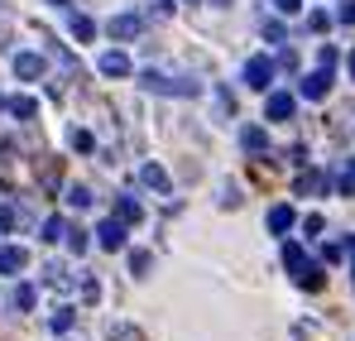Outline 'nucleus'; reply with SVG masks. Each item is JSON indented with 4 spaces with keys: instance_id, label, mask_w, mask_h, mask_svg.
<instances>
[{
    "instance_id": "nucleus-14",
    "label": "nucleus",
    "mask_w": 355,
    "mask_h": 341,
    "mask_svg": "<svg viewBox=\"0 0 355 341\" xmlns=\"http://www.w3.org/2000/svg\"><path fill=\"white\" fill-rule=\"evenodd\" d=\"M139 178H144L149 188H159V192H168V173L159 169V164H144V169H139Z\"/></svg>"
},
{
    "instance_id": "nucleus-5",
    "label": "nucleus",
    "mask_w": 355,
    "mask_h": 341,
    "mask_svg": "<svg viewBox=\"0 0 355 341\" xmlns=\"http://www.w3.org/2000/svg\"><path fill=\"white\" fill-rule=\"evenodd\" d=\"M293 111H297V101L288 97V92H269V106H264L269 120H293Z\"/></svg>"
},
{
    "instance_id": "nucleus-24",
    "label": "nucleus",
    "mask_w": 355,
    "mask_h": 341,
    "mask_svg": "<svg viewBox=\"0 0 355 341\" xmlns=\"http://www.w3.org/2000/svg\"><path fill=\"white\" fill-rule=\"evenodd\" d=\"M67 327H72V308H58L53 313V332H67Z\"/></svg>"
},
{
    "instance_id": "nucleus-32",
    "label": "nucleus",
    "mask_w": 355,
    "mask_h": 341,
    "mask_svg": "<svg viewBox=\"0 0 355 341\" xmlns=\"http://www.w3.org/2000/svg\"><path fill=\"white\" fill-rule=\"evenodd\" d=\"M346 250H351V255H355V235H351V240H346Z\"/></svg>"
},
{
    "instance_id": "nucleus-30",
    "label": "nucleus",
    "mask_w": 355,
    "mask_h": 341,
    "mask_svg": "<svg viewBox=\"0 0 355 341\" xmlns=\"http://www.w3.org/2000/svg\"><path fill=\"white\" fill-rule=\"evenodd\" d=\"M154 15H173V0H154Z\"/></svg>"
},
{
    "instance_id": "nucleus-13",
    "label": "nucleus",
    "mask_w": 355,
    "mask_h": 341,
    "mask_svg": "<svg viewBox=\"0 0 355 341\" xmlns=\"http://www.w3.org/2000/svg\"><path fill=\"white\" fill-rule=\"evenodd\" d=\"M15 72H19V77H39L44 63H39V53H19V58H15Z\"/></svg>"
},
{
    "instance_id": "nucleus-6",
    "label": "nucleus",
    "mask_w": 355,
    "mask_h": 341,
    "mask_svg": "<svg viewBox=\"0 0 355 341\" xmlns=\"http://www.w3.org/2000/svg\"><path fill=\"white\" fill-rule=\"evenodd\" d=\"M96 235H101V245H106V250H125V222H120V217L101 222V231H96Z\"/></svg>"
},
{
    "instance_id": "nucleus-25",
    "label": "nucleus",
    "mask_w": 355,
    "mask_h": 341,
    "mask_svg": "<svg viewBox=\"0 0 355 341\" xmlns=\"http://www.w3.org/2000/svg\"><path fill=\"white\" fill-rule=\"evenodd\" d=\"M67 245H72V250L82 255V250H87V231H77V226H72V231H67Z\"/></svg>"
},
{
    "instance_id": "nucleus-26",
    "label": "nucleus",
    "mask_w": 355,
    "mask_h": 341,
    "mask_svg": "<svg viewBox=\"0 0 355 341\" xmlns=\"http://www.w3.org/2000/svg\"><path fill=\"white\" fill-rule=\"evenodd\" d=\"M15 303H19V308H34V288L19 284V288H15Z\"/></svg>"
},
{
    "instance_id": "nucleus-7",
    "label": "nucleus",
    "mask_w": 355,
    "mask_h": 341,
    "mask_svg": "<svg viewBox=\"0 0 355 341\" xmlns=\"http://www.w3.org/2000/svg\"><path fill=\"white\" fill-rule=\"evenodd\" d=\"M293 207H284V202H279V207H269V231H274V235H288V231H293Z\"/></svg>"
},
{
    "instance_id": "nucleus-3",
    "label": "nucleus",
    "mask_w": 355,
    "mask_h": 341,
    "mask_svg": "<svg viewBox=\"0 0 355 341\" xmlns=\"http://www.w3.org/2000/svg\"><path fill=\"white\" fill-rule=\"evenodd\" d=\"M245 82H250L254 92H264V87L274 82V58H269V53H254L250 63H245Z\"/></svg>"
},
{
    "instance_id": "nucleus-19",
    "label": "nucleus",
    "mask_w": 355,
    "mask_h": 341,
    "mask_svg": "<svg viewBox=\"0 0 355 341\" xmlns=\"http://www.w3.org/2000/svg\"><path fill=\"white\" fill-rule=\"evenodd\" d=\"M67 207H77V212L92 207V192H87V188H67Z\"/></svg>"
},
{
    "instance_id": "nucleus-2",
    "label": "nucleus",
    "mask_w": 355,
    "mask_h": 341,
    "mask_svg": "<svg viewBox=\"0 0 355 341\" xmlns=\"http://www.w3.org/2000/svg\"><path fill=\"white\" fill-rule=\"evenodd\" d=\"M139 87H144V92H159V97H197V92H202V87L187 82V77H159V72H144Z\"/></svg>"
},
{
    "instance_id": "nucleus-11",
    "label": "nucleus",
    "mask_w": 355,
    "mask_h": 341,
    "mask_svg": "<svg viewBox=\"0 0 355 341\" xmlns=\"http://www.w3.org/2000/svg\"><path fill=\"white\" fill-rule=\"evenodd\" d=\"M297 192H302V197H307V192H327V173H317V169L297 173Z\"/></svg>"
},
{
    "instance_id": "nucleus-9",
    "label": "nucleus",
    "mask_w": 355,
    "mask_h": 341,
    "mask_svg": "<svg viewBox=\"0 0 355 341\" xmlns=\"http://www.w3.org/2000/svg\"><path fill=\"white\" fill-rule=\"evenodd\" d=\"M240 144H245L250 154H259V149H269V135H264L259 125H245V130H240Z\"/></svg>"
},
{
    "instance_id": "nucleus-16",
    "label": "nucleus",
    "mask_w": 355,
    "mask_h": 341,
    "mask_svg": "<svg viewBox=\"0 0 355 341\" xmlns=\"http://www.w3.org/2000/svg\"><path fill=\"white\" fill-rule=\"evenodd\" d=\"M336 188H341L346 197H351V192H355V159H346V169L336 173Z\"/></svg>"
},
{
    "instance_id": "nucleus-15",
    "label": "nucleus",
    "mask_w": 355,
    "mask_h": 341,
    "mask_svg": "<svg viewBox=\"0 0 355 341\" xmlns=\"http://www.w3.org/2000/svg\"><path fill=\"white\" fill-rule=\"evenodd\" d=\"M116 217L125 222V226H130V222H139V202H135V197H120V202H116Z\"/></svg>"
},
{
    "instance_id": "nucleus-17",
    "label": "nucleus",
    "mask_w": 355,
    "mask_h": 341,
    "mask_svg": "<svg viewBox=\"0 0 355 341\" xmlns=\"http://www.w3.org/2000/svg\"><path fill=\"white\" fill-rule=\"evenodd\" d=\"M111 341H144V332L130 327V322H116V327H111Z\"/></svg>"
},
{
    "instance_id": "nucleus-22",
    "label": "nucleus",
    "mask_w": 355,
    "mask_h": 341,
    "mask_svg": "<svg viewBox=\"0 0 355 341\" xmlns=\"http://www.w3.org/2000/svg\"><path fill=\"white\" fill-rule=\"evenodd\" d=\"M72 34H77V39H92V34H96V24H92L87 15H77V19H72Z\"/></svg>"
},
{
    "instance_id": "nucleus-12",
    "label": "nucleus",
    "mask_w": 355,
    "mask_h": 341,
    "mask_svg": "<svg viewBox=\"0 0 355 341\" xmlns=\"http://www.w3.org/2000/svg\"><path fill=\"white\" fill-rule=\"evenodd\" d=\"M101 72H106V77H125V72H130V58L120 53H101Z\"/></svg>"
},
{
    "instance_id": "nucleus-21",
    "label": "nucleus",
    "mask_w": 355,
    "mask_h": 341,
    "mask_svg": "<svg viewBox=\"0 0 355 341\" xmlns=\"http://www.w3.org/2000/svg\"><path fill=\"white\" fill-rule=\"evenodd\" d=\"M5 106H10V111H15V115H24V120H29V115L39 111V106H34L29 97H15V101H5Z\"/></svg>"
},
{
    "instance_id": "nucleus-10",
    "label": "nucleus",
    "mask_w": 355,
    "mask_h": 341,
    "mask_svg": "<svg viewBox=\"0 0 355 341\" xmlns=\"http://www.w3.org/2000/svg\"><path fill=\"white\" fill-rule=\"evenodd\" d=\"M24 260H29V255H24L19 245H5V250H0V274H15V269H24Z\"/></svg>"
},
{
    "instance_id": "nucleus-18",
    "label": "nucleus",
    "mask_w": 355,
    "mask_h": 341,
    "mask_svg": "<svg viewBox=\"0 0 355 341\" xmlns=\"http://www.w3.org/2000/svg\"><path fill=\"white\" fill-rule=\"evenodd\" d=\"M62 235H67V222L62 217H49L44 222V240H62Z\"/></svg>"
},
{
    "instance_id": "nucleus-29",
    "label": "nucleus",
    "mask_w": 355,
    "mask_h": 341,
    "mask_svg": "<svg viewBox=\"0 0 355 341\" xmlns=\"http://www.w3.org/2000/svg\"><path fill=\"white\" fill-rule=\"evenodd\" d=\"M341 24H355V0H346V5H341Z\"/></svg>"
},
{
    "instance_id": "nucleus-1",
    "label": "nucleus",
    "mask_w": 355,
    "mask_h": 341,
    "mask_svg": "<svg viewBox=\"0 0 355 341\" xmlns=\"http://www.w3.org/2000/svg\"><path fill=\"white\" fill-rule=\"evenodd\" d=\"M284 265H288V274H293L302 288H322V265H312V260H307V250H302L297 240L284 245Z\"/></svg>"
},
{
    "instance_id": "nucleus-23",
    "label": "nucleus",
    "mask_w": 355,
    "mask_h": 341,
    "mask_svg": "<svg viewBox=\"0 0 355 341\" xmlns=\"http://www.w3.org/2000/svg\"><path fill=\"white\" fill-rule=\"evenodd\" d=\"M336 49H331V44H322V53H317V63H322V67H331V72H336Z\"/></svg>"
},
{
    "instance_id": "nucleus-28",
    "label": "nucleus",
    "mask_w": 355,
    "mask_h": 341,
    "mask_svg": "<svg viewBox=\"0 0 355 341\" xmlns=\"http://www.w3.org/2000/svg\"><path fill=\"white\" fill-rule=\"evenodd\" d=\"M274 5H279L284 15H297V10H302V0H274Z\"/></svg>"
},
{
    "instance_id": "nucleus-20",
    "label": "nucleus",
    "mask_w": 355,
    "mask_h": 341,
    "mask_svg": "<svg viewBox=\"0 0 355 341\" xmlns=\"http://www.w3.org/2000/svg\"><path fill=\"white\" fill-rule=\"evenodd\" d=\"M149 265H154L149 250H135V255H130V269H135V274H149Z\"/></svg>"
},
{
    "instance_id": "nucleus-8",
    "label": "nucleus",
    "mask_w": 355,
    "mask_h": 341,
    "mask_svg": "<svg viewBox=\"0 0 355 341\" xmlns=\"http://www.w3.org/2000/svg\"><path fill=\"white\" fill-rule=\"evenodd\" d=\"M106 29H111V39H135L139 34V15H116Z\"/></svg>"
},
{
    "instance_id": "nucleus-4",
    "label": "nucleus",
    "mask_w": 355,
    "mask_h": 341,
    "mask_svg": "<svg viewBox=\"0 0 355 341\" xmlns=\"http://www.w3.org/2000/svg\"><path fill=\"white\" fill-rule=\"evenodd\" d=\"M327 92H331V67H317L312 77H302V97L307 101H322Z\"/></svg>"
},
{
    "instance_id": "nucleus-27",
    "label": "nucleus",
    "mask_w": 355,
    "mask_h": 341,
    "mask_svg": "<svg viewBox=\"0 0 355 341\" xmlns=\"http://www.w3.org/2000/svg\"><path fill=\"white\" fill-rule=\"evenodd\" d=\"M82 298H87V303H96V298H101V288H96V279H87V284H82Z\"/></svg>"
},
{
    "instance_id": "nucleus-31",
    "label": "nucleus",
    "mask_w": 355,
    "mask_h": 341,
    "mask_svg": "<svg viewBox=\"0 0 355 341\" xmlns=\"http://www.w3.org/2000/svg\"><path fill=\"white\" fill-rule=\"evenodd\" d=\"M346 67H351V77H355V53H351V58H346Z\"/></svg>"
}]
</instances>
